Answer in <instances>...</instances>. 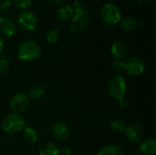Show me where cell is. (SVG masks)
I'll list each match as a JSON object with an SVG mask.
<instances>
[{
    "mask_svg": "<svg viewBox=\"0 0 156 155\" xmlns=\"http://www.w3.org/2000/svg\"><path fill=\"white\" fill-rule=\"evenodd\" d=\"M71 7L73 14L70 21V30L75 34H81L90 23V13L80 0H75Z\"/></svg>",
    "mask_w": 156,
    "mask_h": 155,
    "instance_id": "obj_1",
    "label": "cell"
},
{
    "mask_svg": "<svg viewBox=\"0 0 156 155\" xmlns=\"http://www.w3.org/2000/svg\"><path fill=\"white\" fill-rule=\"evenodd\" d=\"M111 68L117 72H126L130 76L137 77L144 73L145 65L144 61L137 57H130L122 60H114Z\"/></svg>",
    "mask_w": 156,
    "mask_h": 155,
    "instance_id": "obj_2",
    "label": "cell"
},
{
    "mask_svg": "<svg viewBox=\"0 0 156 155\" xmlns=\"http://www.w3.org/2000/svg\"><path fill=\"white\" fill-rule=\"evenodd\" d=\"M25 127L26 121L23 116L14 112L5 115L1 123L2 130L7 134H16L23 132Z\"/></svg>",
    "mask_w": 156,
    "mask_h": 155,
    "instance_id": "obj_3",
    "label": "cell"
},
{
    "mask_svg": "<svg viewBox=\"0 0 156 155\" xmlns=\"http://www.w3.org/2000/svg\"><path fill=\"white\" fill-rule=\"evenodd\" d=\"M39 44L32 39L25 40L20 44L17 49V56L23 61H33L40 55Z\"/></svg>",
    "mask_w": 156,
    "mask_h": 155,
    "instance_id": "obj_4",
    "label": "cell"
},
{
    "mask_svg": "<svg viewBox=\"0 0 156 155\" xmlns=\"http://www.w3.org/2000/svg\"><path fill=\"white\" fill-rule=\"evenodd\" d=\"M101 18L108 26L118 25L122 19V15L119 7L112 3H107L101 8Z\"/></svg>",
    "mask_w": 156,
    "mask_h": 155,
    "instance_id": "obj_5",
    "label": "cell"
},
{
    "mask_svg": "<svg viewBox=\"0 0 156 155\" xmlns=\"http://www.w3.org/2000/svg\"><path fill=\"white\" fill-rule=\"evenodd\" d=\"M127 90V84L123 77L117 75L113 77L108 85V92L111 98L116 100H120L124 98Z\"/></svg>",
    "mask_w": 156,
    "mask_h": 155,
    "instance_id": "obj_6",
    "label": "cell"
},
{
    "mask_svg": "<svg viewBox=\"0 0 156 155\" xmlns=\"http://www.w3.org/2000/svg\"><path fill=\"white\" fill-rule=\"evenodd\" d=\"M17 25L22 30L33 31L37 26V17L33 12L24 10L17 16Z\"/></svg>",
    "mask_w": 156,
    "mask_h": 155,
    "instance_id": "obj_7",
    "label": "cell"
},
{
    "mask_svg": "<svg viewBox=\"0 0 156 155\" xmlns=\"http://www.w3.org/2000/svg\"><path fill=\"white\" fill-rule=\"evenodd\" d=\"M29 105V97L23 92L16 93L12 96L9 101V107L14 113L20 114L27 111Z\"/></svg>",
    "mask_w": 156,
    "mask_h": 155,
    "instance_id": "obj_8",
    "label": "cell"
},
{
    "mask_svg": "<svg viewBox=\"0 0 156 155\" xmlns=\"http://www.w3.org/2000/svg\"><path fill=\"white\" fill-rule=\"evenodd\" d=\"M125 135L127 140L133 143L138 144L143 142L144 139V131L143 129L137 124H130L125 128Z\"/></svg>",
    "mask_w": 156,
    "mask_h": 155,
    "instance_id": "obj_9",
    "label": "cell"
},
{
    "mask_svg": "<svg viewBox=\"0 0 156 155\" xmlns=\"http://www.w3.org/2000/svg\"><path fill=\"white\" fill-rule=\"evenodd\" d=\"M16 31V26L14 21L7 16L0 17V34L5 37H12Z\"/></svg>",
    "mask_w": 156,
    "mask_h": 155,
    "instance_id": "obj_10",
    "label": "cell"
},
{
    "mask_svg": "<svg viewBox=\"0 0 156 155\" xmlns=\"http://www.w3.org/2000/svg\"><path fill=\"white\" fill-rule=\"evenodd\" d=\"M51 132L53 137L59 141V142H63L66 141L69 136V127L61 122H55L52 127H51Z\"/></svg>",
    "mask_w": 156,
    "mask_h": 155,
    "instance_id": "obj_11",
    "label": "cell"
},
{
    "mask_svg": "<svg viewBox=\"0 0 156 155\" xmlns=\"http://www.w3.org/2000/svg\"><path fill=\"white\" fill-rule=\"evenodd\" d=\"M128 52V48L122 40H116L111 46V53L115 60L124 59Z\"/></svg>",
    "mask_w": 156,
    "mask_h": 155,
    "instance_id": "obj_12",
    "label": "cell"
},
{
    "mask_svg": "<svg viewBox=\"0 0 156 155\" xmlns=\"http://www.w3.org/2000/svg\"><path fill=\"white\" fill-rule=\"evenodd\" d=\"M140 152L144 155L156 154V141L154 138L147 139L141 143Z\"/></svg>",
    "mask_w": 156,
    "mask_h": 155,
    "instance_id": "obj_13",
    "label": "cell"
},
{
    "mask_svg": "<svg viewBox=\"0 0 156 155\" xmlns=\"http://www.w3.org/2000/svg\"><path fill=\"white\" fill-rule=\"evenodd\" d=\"M59 149L53 143H44L38 149V155H58Z\"/></svg>",
    "mask_w": 156,
    "mask_h": 155,
    "instance_id": "obj_14",
    "label": "cell"
},
{
    "mask_svg": "<svg viewBox=\"0 0 156 155\" xmlns=\"http://www.w3.org/2000/svg\"><path fill=\"white\" fill-rule=\"evenodd\" d=\"M73 14V9L69 5L60 6L57 11V18L61 22H67L71 19Z\"/></svg>",
    "mask_w": 156,
    "mask_h": 155,
    "instance_id": "obj_15",
    "label": "cell"
},
{
    "mask_svg": "<svg viewBox=\"0 0 156 155\" xmlns=\"http://www.w3.org/2000/svg\"><path fill=\"white\" fill-rule=\"evenodd\" d=\"M23 136L26 142L30 144H35L38 140V133L33 127H25L23 130Z\"/></svg>",
    "mask_w": 156,
    "mask_h": 155,
    "instance_id": "obj_16",
    "label": "cell"
},
{
    "mask_svg": "<svg viewBox=\"0 0 156 155\" xmlns=\"http://www.w3.org/2000/svg\"><path fill=\"white\" fill-rule=\"evenodd\" d=\"M45 87L41 84H35L30 87L29 91H28V96L29 98L33 100H39L41 99L44 94H45Z\"/></svg>",
    "mask_w": 156,
    "mask_h": 155,
    "instance_id": "obj_17",
    "label": "cell"
},
{
    "mask_svg": "<svg viewBox=\"0 0 156 155\" xmlns=\"http://www.w3.org/2000/svg\"><path fill=\"white\" fill-rule=\"evenodd\" d=\"M97 155H123L122 149L118 145L111 144L101 148Z\"/></svg>",
    "mask_w": 156,
    "mask_h": 155,
    "instance_id": "obj_18",
    "label": "cell"
},
{
    "mask_svg": "<svg viewBox=\"0 0 156 155\" xmlns=\"http://www.w3.org/2000/svg\"><path fill=\"white\" fill-rule=\"evenodd\" d=\"M137 26H138V22L134 17L128 16L122 19V28L124 31H127V32L134 31L137 28Z\"/></svg>",
    "mask_w": 156,
    "mask_h": 155,
    "instance_id": "obj_19",
    "label": "cell"
},
{
    "mask_svg": "<svg viewBox=\"0 0 156 155\" xmlns=\"http://www.w3.org/2000/svg\"><path fill=\"white\" fill-rule=\"evenodd\" d=\"M125 128H126V124L124 123L123 121L120 119H116L110 123V129L115 133L123 132L125 131Z\"/></svg>",
    "mask_w": 156,
    "mask_h": 155,
    "instance_id": "obj_20",
    "label": "cell"
},
{
    "mask_svg": "<svg viewBox=\"0 0 156 155\" xmlns=\"http://www.w3.org/2000/svg\"><path fill=\"white\" fill-rule=\"evenodd\" d=\"M59 38V33L57 29H51L46 36V40L48 44H55Z\"/></svg>",
    "mask_w": 156,
    "mask_h": 155,
    "instance_id": "obj_21",
    "label": "cell"
},
{
    "mask_svg": "<svg viewBox=\"0 0 156 155\" xmlns=\"http://www.w3.org/2000/svg\"><path fill=\"white\" fill-rule=\"evenodd\" d=\"M11 1H12V5H14L16 8L22 10L28 8L33 2V0H11Z\"/></svg>",
    "mask_w": 156,
    "mask_h": 155,
    "instance_id": "obj_22",
    "label": "cell"
},
{
    "mask_svg": "<svg viewBox=\"0 0 156 155\" xmlns=\"http://www.w3.org/2000/svg\"><path fill=\"white\" fill-rule=\"evenodd\" d=\"M8 67V60L5 54L0 52V74L4 73Z\"/></svg>",
    "mask_w": 156,
    "mask_h": 155,
    "instance_id": "obj_23",
    "label": "cell"
},
{
    "mask_svg": "<svg viewBox=\"0 0 156 155\" xmlns=\"http://www.w3.org/2000/svg\"><path fill=\"white\" fill-rule=\"evenodd\" d=\"M12 6L11 0H0V14L7 12Z\"/></svg>",
    "mask_w": 156,
    "mask_h": 155,
    "instance_id": "obj_24",
    "label": "cell"
},
{
    "mask_svg": "<svg viewBox=\"0 0 156 155\" xmlns=\"http://www.w3.org/2000/svg\"><path fill=\"white\" fill-rule=\"evenodd\" d=\"M47 3L52 6H60L64 2L65 0H46Z\"/></svg>",
    "mask_w": 156,
    "mask_h": 155,
    "instance_id": "obj_25",
    "label": "cell"
},
{
    "mask_svg": "<svg viewBox=\"0 0 156 155\" xmlns=\"http://www.w3.org/2000/svg\"><path fill=\"white\" fill-rule=\"evenodd\" d=\"M72 154V151L71 149H69V147H64L59 149V153L58 155H71Z\"/></svg>",
    "mask_w": 156,
    "mask_h": 155,
    "instance_id": "obj_26",
    "label": "cell"
},
{
    "mask_svg": "<svg viewBox=\"0 0 156 155\" xmlns=\"http://www.w3.org/2000/svg\"><path fill=\"white\" fill-rule=\"evenodd\" d=\"M119 106H120L121 108H122V109L127 108V107H128V100H127L125 97L122 98V99H121V100H119Z\"/></svg>",
    "mask_w": 156,
    "mask_h": 155,
    "instance_id": "obj_27",
    "label": "cell"
},
{
    "mask_svg": "<svg viewBox=\"0 0 156 155\" xmlns=\"http://www.w3.org/2000/svg\"><path fill=\"white\" fill-rule=\"evenodd\" d=\"M4 47H5V41H4V39H3V37L0 36V52H2Z\"/></svg>",
    "mask_w": 156,
    "mask_h": 155,
    "instance_id": "obj_28",
    "label": "cell"
},
{
    "mask_svg": "<svg viewBox=\"0 0 156 155\" xmlns=\"http://www.w3.org/2000/svg\"><path fill=\"white\" fill-rule=\"evenodd\" d=\"M145 1H147V2H149V3H154L155 0H145Z\"/></svg>",
    "mask_w": 156,
    "mask_h": 155,
    "instance_id": "obj_29",
    "label": "cell"
}]
</instances>
